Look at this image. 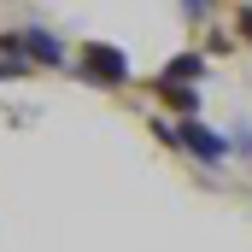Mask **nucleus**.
Instances as JSON below:
<instances>
[{"instance_id":"1","label":"nucleus","mask_w":252,"mask_h":252,"mask_svg":"<svg viewBox=\"0 0 252 252\" xmlns=\"http://www.w3.org/2000/svg\"><path fill=\"white\" fill-rule=\"evenodd\" d=\"M82 76L100 82V88H124L129 82V59L112 47V41H88V47H82Z\"/></svg>"},{"instance_id":"5","label":"nucleus","mask_w":252,"mask_h":252,"mask_svg":"<svg viewBox=\"0 0 252 252\" xmlns=\"http://www.w3.org/2000/svg\"><path fill=\"white\" fill-rule=\"evenodd\" d=\"M199 76H205V59H199V53H176V59L164 64V82H182V88H193Z\"/></svg>"},{"instance_id":"2","label":"nucleus","mask_w":252,"mask_h":252,"mask_svg":"<svg viewBox=\"0 0 252 252\" xmlns=\"http://www.w3.org/2000/svg\"><path fill=\"white\" fill-rule=\"evenodd\" d=\"M182 147H188V153L205 164V170H217V164L229 158V147H235V141H223L217 129H211V124H199V118H182Z\"/></svg>"},{"instance_id":"7","label":"nucleus","mask_w":252,"mask_h":252,"mask_svg":"<svg viewBox=\"0 0 252 252\" xmlns=\"http://www.w3.org/2000/svg\"><path fill=\"white\" fill-rule=\"evenodd\" d=\"M12 76H24V64H0V82H12Z\"/></svg>"},{"instance_id":"6","label":"nucleus","mask_w":252,"mask_h":252,"mask_svg":"<svg viewBox=\"0 0 252 252\" xmlns=\"http://www.w3.org/2000/svg\"><path fill=\"white\" fill-rule=\"evenodd\" d=\"M235 30H241V41L252 47V6H241V12H235Z\"/></svg>"},{"instance_id":"8","label":"nucleus","mask_w":252,"mask_h":252,"mask_svg":"<svg viewBox=\"0 0 252 252\" xmlns=\"http://www.w3.org/2000/svg\"><path fill=\"white\" fill-rule=\"evenodd\" d=\"M235 147H241V153H252V129H241V135H235Z\"/></svg>"},{"instance_id":"3","label":"nucleus","mask_w":252,"mask_h":252,"mask_svg":"<svg viewBox=\"0 0 252 252\" xmlns=\"http://www.w3.org/2000/svg\"><path fill=\"white\" fill-rule=\"evenodd\" d=\"M24 53H30V64H64V41L41 24H24Z\"/></svg>"},{"instance_id":"4","label":"nucleus","mask_w":252,"mask_h":252,"mask_svg":"<svg viewBox=\"0 0 252 252\" xmlns=\"http://www.w3.org/2000/svg\"><path fill=\"white\" fill-rule=\"evenodd\" d=\"M153 94H158V100H170V106H182L188 118H199V88H182V82H164V76H153Z\"/></svg>"}]
</instances>
